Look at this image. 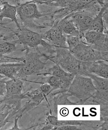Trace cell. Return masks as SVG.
<instances>
[{"mask_svg": "<svg viewBox=\"0 0 108 130\" xmlns=\"http://www.w3.org/2000/svg\"><path fill=\"white\" fill-rule=\"evenodd\" d=\"M69 93L81 101L94 97L97 90L91 78L76 75L68 88Z\"/></svg>", "mask_w": 108, "mask_h": 130, "instance_id": "6da1fadb", "label": "cell"}, {"mask_svg": "<svg viewBox=\"0 0 108 130\" xmlns=\"http://www.w3.org/2000/svg\"><path fill=\"white\" fill-rule=\"evenodd\" d=\"M56 48V55L48 58L54 63L58 64L66 72L75 75H79L82 61L76 59L67 48Z\"/></svg>", "mask_w": 108, "mask_h": 130, "instance_id": "7a4b0ae2", "label": "cell"}, {"mask_svg": "<svg viewBox=\"0 0 108 130\" xmlns=\"http://www.w3.org/2000/svg\"><path fill=\"white\" fill-rule=\"evenodd\" d=\"M38 53L29 52L23 58L22 66L17 75L16 78H21L34 74H39L46 69V64L40 59Z\"/></svg>", "mask_w": 108, "mask_h": 130, "instance_id": "3957f363", "label": "cell"}, {"mask_svg": "<svg viewBox=\"0 0 108 130\" xmlns=\"http://www.w3.org/2000/svg\"><path fill=\"white\" fill-rule=\"evenodd\" d=\"M18 41L25 46L26 50L37 49L40 45L49 47L51 45L44 39L42 34L33 31L26 28L18 29L15 32Z\"/></svg>", "mask_w": 108, "mask_h": 130, "instance_id": "277c9868", "label": "cell"}, {"mask_svg": "<svg viewBox=\"0 0 108 130\" xmlns=\"http://www.w3.org/2000/svg\"><path fill=\"white\" fill-rule=\"evenodd\" d=\"M69 51L78 60L83 62H92L100 60L106 61L100 51L83 40Z\"/></svg>", "mask_w": 108, "mask_h": 130, "instance_id": "5b68a950", "label": "cell"}, {"mask_svg": "<svg viewBox=\"0 0 108 130\" xmlns=\"http://www.w3.org/2000/svg\"><path fill=\"white\" fill-rule=\"evenodd\" d=\"M91 73L101 77L108 78V61L103 60L92 62L82 61L80 75L87 77L88 74Z\"/></svg>", "mask_w": 108, "mask_h": 130, "instance_id": "8992f818", "label": "cell"}, {"mask_svg": "<svg viewBox=\"0 0 108 130\" xmlns=\"http://www.w3.org/2000/svg\"><path fill=\"white\" fill-rule=\"evenodd\" d=\"M17 6V15L23 21L39 19L45 14L40 11L37 4L32 1L27 2Z\"/></svg>", "mask_w": 108, "mask_h": 130, "instance_id": "52a82bcc", "label": "cell"}, {"mask_svg": "<svg viewBox=\"0 0 108 130\" xmlns=\"http://www.w3.org/2000/svg\"><path fill=\"white\" fill-rule=\"evenodd\" d=\"M69 16L80 32L84 34L88 30L95 16L86 11H79L71 12Z\"/></svg>", "mask_w": 108, "mask_h": 130, "instance_id": "ba28073f", "label": "cell"}, {"mask_svg": "<svg viewBox=\"0 0 108 130\" xmlns=\"http://www.w3.org/2000/svg\"><path fill=\"white\" fill-rule=\"evenodd\" d=\"M44 39L55 48H67L66 36L56 25L54 24L50 29L43 34Z\"/></svg>", "mask_w": 108, "mask_h": 130, "instance_id": "9c48e42d", "label": "cell"}, {"mask_svg": "<svg viewBox=\"0 0 108 130\" xmlns=\"http://www.w3.org/2000/svg\"><path fill=\"white\" fill-rule=\"evenodd\" d=\"M87 77L91 78L97 90L95 98L99 100H108V78L101 77L91 73L88 74Z\"/></svg>", "mask_w": 108, "mask_h": 130, "instance_id": "30bf717a", "label": "cell"}, {"mask_svg": "<svg viewBox=\"0 0 108 130\" xmlns=\"http://www.w3.org/2000/svg\"><path fill=\"white\" fill-rule=\"evenodd\" d=\"M45 71L46 72L43 74L51 75L59 78L62 82L64 89L69 88L76 75L66 72L57 64Z\"/></svg>", "mask_w": 108, "mask_h": 130, "instance_id": "8fae6325", "label": "cell"}, {"mask_svg": "<svg viewBox=\"0 0 108 130\" xmlns=\"http://www.w3.org/2000/svg\"><path fill=\"white\" fill-rule=\"evenodd\" d=\"M60 28L63 34L67 36H79L84 39V34H82L79 30L73 21L68 15L59 22L54 23Z\"/></svg>", "mask_w": 108, "mask_h": 130, "instance_id": "7c38bea8", "label": "cell"}, {"mask_svg": "<svg viewBox=\"0 0 108 130\" xmlns=\"http://www.w3.org/2000/svg\"><path fill=\"white\" fill-rule=\"evenodd\" d=\"M7 96H16L21 95L23 87V83L20 78H18L5 81Z\"/></svg>", "mask_w": 108, "mask_h": 130, "instance_id": "4fadbf2b", "label": "cell"}, {"mask_svg": "<svg viewBox=\"0 0 108 130\" xmlns=\"http://www.w3.org/2000/svg\"><path fill=\"white\" fill-rule=\"evenodd\" d=\"M106 9H108V3L102 6L99 12L95 16L88 30L108 34V30L105 28L103 20V12Z\"/></svg>", "mask_w": 108, "mask_h": 130, "instance_id": "5bb4252c", "label": "cell"}, {"mask_svg": "<svg viewBox=\"0 0 108 130\" xmlns=\"http://www.w3.org/2000/svg\"><path fill=\"white\" fill-rule=\"evenodd\" d=\"M3 4L2 11L0 14V21H3L4 18H8L15 23L18 29L20 28L21 26L17 18V6L11 5L8 2H4Z\"/></svg>", "mask_w": 108, "mask_h": 130, "instance_id": "9a60e30c", "label": "cell"}, {"mask_svg": "<svg viewBox=\"0 0 108 130\" xmlns=\"http://www.w3.org/2000/svg\"><path fill=\"white\" fill-rule=\"evenodd\" d=\"M22 63L2 64H0V74L10 79L16 77Z\"/></svg>", "mask_w": 108, "mask_h": 130, "instance_id": "2e32d148", "label": "cell"}, {"mask_svg": "<svg viewBox=\"0 0 108 130\" xmlns=\"http://www.w3.org/2000/svg\"><path fill=\"white\" fill-rule=\"evenodd\" d=\"M15 107L4 104L0 110V129L3 127L7 122V118L12 109Z\"/></svg>", "mask_w": 108, "mask_h": 130, "instance_id": "e0dca14e", "label": "cell"}, {"mask_svg": "<svg viewBox=\"0 0 108 130\" xmlns=\"http://www.w3.org/2000/svg\"><path fill=\"white\" fill-rule=\"evenodd\" d=\"M78 0H49L45 4L60 8H68Z\"/></svg>", "mask_w": 108, "mask_h": 130, "instance_id": "ac0fdd59", "label": "cell"}, {"mask_svg": "<svg viewBox=\"0 0 108 130\" xmlns=\"http://www.w3.org/2000/svg\"><path fill=\"white\" fill-rule=\"evenodd\" d=\"M66 37V42L67 47L69 50L70 51L75 48L78 44L82 40L83 38L79 36H67L65 35Z\"/></svg>", "mask_w": 108, "mask_h": 130, "instance_id": "d6986e66", "label": "cell"}, {"mask_svg": "<svg viewBox=\"0 0 108 130\" xmlns=\"http://www.w3.org/2000/svg\"><path fill=\"white\" fill-rule=\"evenodd\" d=\"M7 77L0 79V97L3 96L6 92V85L5 81L6 80Z\"/></svg>", "mask_w": 108, "mask_h": 130, "instance_id": "ffe728a7", "label": "cell"}, {"mask_svg": "<svg viewBox=\"0 0 108 130\" xmlns=\"http://www.w3.org/2000/svg\"><path fill=\"white\" fill-rule=\"evenodd\" d=\"M20 117H15V119H14V125L13 127L11 128L8 129L9 130H20V128H19V127H18L17 125V121H18V119L20 118Z\"/></svg>", "mask_w": 108, "mask_h": 130, "instance_id": "44dd1931", "label": "cell"}, {"mask_svg": "<svg viewBox=\"0 0 108 130\" xmlns=\"http://www.w3.org/2000/svg\"><path fill=\"white\" fill-rule=\"evenodd\" d=\"M20 1V0H18ZM30 1L34 2L35 3L39 4H45L46 2L49 0H29Z\"/></svg>", "mask_w": 108, "mask_h": 130, "instance_id": "7402d4cb", "label": "cell"}, {"mask_svg": "<svg viewBox=\"0 0 108 130\" xmlns=\"http://www.w3.org/2000/svg\"><path fill=\"white\" fill-rule=\"evenodd\" d=\"M5 77H4V76H3L2 75L0 74V79H1V78H4Z\"/></svg>", "mask_w": 108, "mask_h": 130, "instance_id": "603a6c76", "label": "cell"}, {"mask_svg": "<svg viewBox=\"0 0 108 130\" xmlns=\"http://www.w3.org/2000/svg\"><path fill=\"white\" fill-rule=\"evenodd\" d=\"M2 7L1 5H0V14L1 13V11H2Z\"/></svg>", "mask_w": 108, "mask_h": 130, "instance_id": "cb8c5ba5", "label": "cell"}, {"mask_svg": "<svg viewBox=\"0 0 108 130\" xmlns=\"http://www.w3.org/2000/svg\"><path fill=\"white\" fill-rule=\"evenodd\" d=\"M102 1L104 2H106V3H108V0H102Z\"/></svg>", "mask_w": 108, "mask_h": 130, "instance_id": "d4e9b609", "label": "cell"}]
</instances>
